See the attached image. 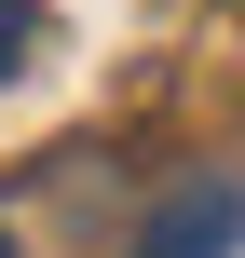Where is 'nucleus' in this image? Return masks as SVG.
Here are the masks:
<instances>
[{
    "mask_svg": "<svg viewBox=\"0 0 245 258\" xmlns=\"http://www.w3.org/2000/svg\"><path fill=\"white\" fill-rule=\"evenodd\" d=\"M27 41H41V0H0V82L27 68Z\"/></svg>",
    "mask_w": 245,
    "mask_h": 258,
    "instance_id": "2",
    "label": "nucleus"
},
{
    "mask_svg": "<svg viewBox=\"0 0 245 258\" xmlns=\"http://www.w3.org/2000/svg\"><path fill=\"white\" fill-rule=\"evenodd\" d=\"M245 245V177H191L150 231H136V258H232Z\"/></svg>",
    "mask_w": 245,
    "mask_h": 258,
    "instance_id": "1",
    "label": "nucleus"
},
{
    "mask_svg": "<svg viewBox=\"0 0 245 258\" xmlns=\"http://www.w3.org/2000/svg\"><path fill=\"white\" fill-rule=\"evenodd\" d=\"M0 258H14V231H0Z\"/></svg>",
    "mask_w": 245,
    "mask_h": 258,
    "instance_id": "3",
    "label": "nucleus"
}]
</instances>
